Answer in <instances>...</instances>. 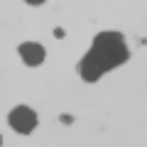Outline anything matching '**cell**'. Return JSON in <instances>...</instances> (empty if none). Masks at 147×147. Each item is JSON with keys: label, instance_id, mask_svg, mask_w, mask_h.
Returning <instances> with one entry per match:
<instances>
[{"label": "cell", "instance_id": "5", "mask_svg": "<svg viewBox=\"0 0 147 147\" xmlns=\"http://www.w3.org/2000/svg\"><path fill=\"white\" fill-rule=\"evenodd\" d=\"M0 145H3V137H0Z\"/></svg>", "mask_w": 147, "mask_h": 147}, {"label": "cell", "instance_id": "3", "mask_svg": "<svg viewBox=\"0 0 147 147\" xmlns=\"http://www.w3.org/2000/svg\"><path fill=\"white\" fill-rule=\"evenodd\" d=\"M17 52H20L22 61H25L27 66H39V64L44 61V57H47L44 47H42V44H37V42H22Z\"/></svg>", "mask_w": 147, "mask_h": 147}, {"label": "cell", "instance_id": "1", "mask_svg": "<svg viewBox=\"0 0 147 147\" xmlns=\"http://www.w3.org/2000/svg\"><path fill=\"white\" fill-rule=\"evenodd\" d=\"M127 59H130V49L125 44V37L120 32H100L93 37L91 49L79 61V74L84 81L93 84L105 71L125 64Z\"/></svg>", "mask_w": 147, "mask_h": 147}, {"label": "cell", "instance_id": "2", "mask_svg": "<svg viewBox=\"0 0 147 147\" xmlns=\"http://www.w3.org/2000/svg\"><path fill=\"white\" fill-rule=\"evenodd\" d=\"M7 123H10V127H12L15 132L27 135V132H32V130L37 127V113H34L32 108H27V105H17V108L10 110Z\"/></svg>", "mask_w": 147, "mask_h": 147}, {"label": "cell", "instance_id": "4", "mask_svg": "<svg viewBox=\"0 0 147 147\" xmlns=\"http://www.w3.org/2000/svg\"><path fill=\"white\" fill-rule=\"evenodd\" d=\"M25 3H30V5H42L44 0H25Z\"/></svg>", "mask_w": 147, "mask_h": 147}]
</instances>
